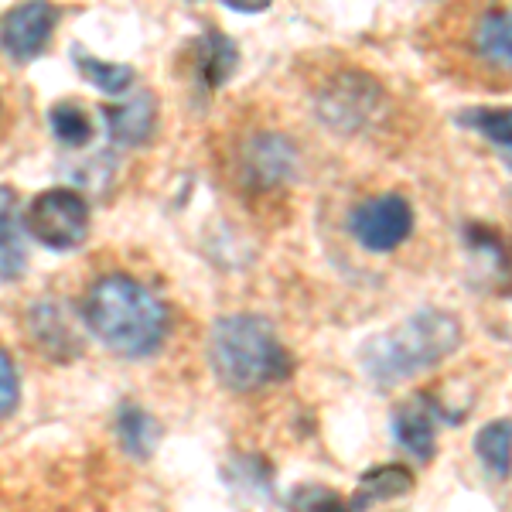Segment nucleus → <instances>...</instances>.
Returning <instances> with one entry per match:
<instances>
[{"label": "nucleus", "mask_w": 512, "mask_h": 512, "mask_svg": "<svg viewBox=\"0 0 512 512\" xmlns=\"http://www.w3.org/2000/svg\"><path fill=\"white\" fill-rule=\"evenodd\" d=\"M24 229L38 239V243L52 246V250H76L89 233V209L79 192L69 188H52L41 192L24 212Z\"/></svg>", "instance_id": "5"}, {"label": "nucleus", "mask_w": 512, "mask_h": 512, "mask_svg": "<svg viewBox=\"0 0 512 512\" xmlns=\"http://www.w3.org/2000/svg\"><path fill=\"white\" fill-rule=\"evenodd\" d=\"M82 318L106 349L127 359L151 355L168 335L164 304L127 274H110L89 287Z\"/></svg>", "instance_id": "1"}, {"label": "nucleus", "mask_w": 512, "mask_h": 512, "mask_svg": "<svg viewBox=\"0 0 512 512\" xmlns=\"http://www.w3.org/2000/svg\"><path fill=\"white\" fill-rule=\"evenodd\" d=\"M103 117H106V130H110V137L117 144L134 147L140 140L151 137L154 130V99L151 93H137L117 106H106Z\"/></svg>", "instance_id": "9"}, {"label": "nucleus", "mask_w": 512, "mask_h": 512, "mask_svg": "<svg viewBox=\"0 0 512 512\" xmlns=\"http://www.w3.org/2000/svg\"><path fill=\"white\" fill-rule=\"evenodd\" d=\"M475 451L495 478L512 472V420H492L475 437Z\"/></svg>", "instance_id": "13"}, {"label": "nucleus", "mask_w": 512, "mask_h": 512, "mask_svg": "<svg viewBox=\"0 0 512 512\" xmlns=\"http://www.w3.org/2000/svg\"><path fill=\"white\" fill-rule=\"evenodd\" d=\"M31 332L41 345H45L48 355H55V359H72V355L79 352V342H76V328L69 325V318H65V311L59 304H38L35 311H31Z\"/></svg>", "instance_id": "11"}, {"label": "nucleus", "mask_w": 512, "mask_h": 512, "mask_svg": "<svg viewBox=\"0 0 512 512\" xmlns=\"http://www.w3.org/2000/svg\"><path fill=\"white\" fill-rule=\"evenodd\" d=\"M236 65V48L226 35H205L198 41V69H202V79L209 86H219L222 79H229Z\"/></svg>", "instance_id": "14"}, {"label": "nucleus", "mask_w": 512, "mask_h": 512, "mask_svg": "<svg viewBox=\"0 0 512 512\" xmlns=\"http://www.w3.org/2000/svg\"><path fill=\"white\" fill-rule=\"evenodd\" d=\"M393 434L414 458H431L434 454V417L424 403H410L393 420Z\"/></svg>", "instance_id": "12"}, {"label": "nucleus", "mask_w": 512, "mask_h": 512, "mask_svg": "<svg viewBox=\"0 0 512 512\" xmlns=\"http://www.w3.org/2000/svg\"><path fill=\"white\" fill-rule=\"evenodd\" d=\"M294 147L287 144L284 137L274 134H263L246 144V178L253 185H277V181L291 178L294 175Z\"/></svg>", "instance_id": "8"}, {"label": "nucleus", "mask_w": 512, "mask_h": 512, "mask_svg": "<svg viewBox=\"0 0 512 512\" xmlns=\"http://www.w3.org/2000/svg\"><path fill=\"white\" fill-rule=\"evenodd\" d=\"M79 69L96 89H103V93H110V96L127 93L130 82H134V72H130L127 65L99 62V59H89V55H79Z\"/></svg>", "instance_id": "18"}, {"label": "nucleus", "mask_w": 512, "mask_h": 512, "mask_svg": "<svg viewBox=\"0 0 512 512\" xmlns=\"http://www.w3.org/2000/svg\"><path fill=\"white\" fill-rule=\"evenodd\" d=\"M461 52L492 76H512V0H482L461 18Z\"/></svg>", "instance_id": "4"}, {"label": "nucleus", "mask_w": 512, "mask_h": 512, "mask_svg": "<svg viewBox=\"0 0 512 512\" xmlns=\"http://www.w3.org/2000/svg\"><path fill=\"white\" fill-rule=\"evenodd\" d=\"M461 325L444 311H417L362 345V369L379 386H400L458 349Z\"/></svg>", "instance_id": "2"}, {"label": "nucleus", "mask_w": 512, "mask_h": 512, "mask_svg": "<svg viewBox=\"0 0 512 512\" xmlns=\"http://www.w3.org/2000/svg\"><path fill=\"white\" fill-rule=\"evenodd\" d=\"M209 352L212 366L229 390H263L291 373V359H287L274 325L256 315L222 318L212 328Z\"/></svg>", "instance_id": "3"}, {"label": "nucleus", "mask_w": 512, "mask_h": 512, "mask_svg": "<svg viewBox=\"0 0 512 512\" xmlns=\"http://www.w3.org/2000/svg\"><path fill=\"white\" fill-rule=\"evenodd\" d=\"M48 120H52V134L59 137L65 147H82L89 137H93V123H89L86 110H82V106H76V103L52 106Z\"/></svg>", "instance_id": "16"}, {"label": "nucleus", "mask_w": 512, "mask_h": 512, "mask_svg": "<svg viewBox=\"0 0 512 512\" xmlns=\"http://www.w3.org/2000/svg\"><path fill=\"white\" fill-rule=\"evenodd\" d=\"M24 226L18 219V195L0 185V280L24 274Z\"/></svg>", "instance_id": "10"}, {"label": "nucleus", "mask_w": 512, "mask_h": 512, "mask_svg": "<svg viewBox=\"0 0 512 512\" xmlns=\"http://www.w3.org/2000/svg\"><path fill=\"white\" fill-rule=\"evenodd\" d=\"M468 123H472L482 137H489L512 161V110H482V113H472Z\"/></svg>", "instance_id": "19"}, {"label": "nucleus", "mask_w": 512, "mask_h": 512, "mask_svg": "<svg viewBox=\"0 0 512 512\" xmlns=\"http://www.w3.org/2000/svg\"><path fill=\"white\" fill-rule=\"evenodd\" d=\"M410 229H414V212L400 195L369 198L352 212V236L373 253L396 250L410 236Z\"/></svg>", "instance_id": "6"}, {"label": "nucleus", "mask_w": 512, "mask_h": 512, "mask_svg": "<svg viewBox=\"0 0 512 512\" xmlns=\"http://www.w3.org/2000/svg\"><path fill=\"white\" fill-rule=\"evenodd\" d=\"M226 7H233V11H243V14H256V11H267L270 0H222Z\"/></svg>", "instance_id": "21"}, {"label": "nucleus", "mask_w": 512, "mask_h": 512, "mask_svg": "<svg viewBox=\"0 0 512 512\" xmlns=\"http://www.w3.org/2000/svg\"><path fill=\"white\" fill-rule=\"evenodd\" d=\"M407 489H410V475L396 465H386L362 478V489L355 495V502L362 506V502H369V499H396V495H403Z\"/></svg>", "instance_id": "17"}, {"label": "nucleus", "mask_w": 512, "mask_h": 512, "mask_svg": "<svg viewBox=\"0 0 512 512\" xmlns=\"http://www.w3.org/2000/svg\"><path fill=\"white\" fill-rule=\"evenodd\" d=\"M55 28V7L45 0H31V4L14 7L0 24V45L14 55L18 62L35 59L41 48L48 45V35Z\"/></svg>", "instance_id": "7"}, {"label": "nucleus", "mask_w": 512, "mask_h": 512, "mask_svg": "<svg viewBox=\"0 0 512 512\" xmlns=\"http://www.w3.org/2000/svg\"><path fill=\"white\" fill-rule=\"evenodd\" d=\"M117 427H120L123 448H127L130 454H137V458H147V454H151L154 441H158V424H154L144 410H140V407H123Z\"/></svg>", "instance_id": "15"}, {"label": "nucleus", "mask_w": 512, "mask_h": 512, "mask_svg": "<svg viewBox=\"0 0 512 512\" xmlns=\"http://www.w3.org/2000/svg\"><path fill=\"white\" fill-rule=\"evenodd\" d=\"M18 396H21L18 369H14L11 355L0 349V417H7L14 407H18Z\"/></svg>", "instance_id": "20"}]
</instances>
